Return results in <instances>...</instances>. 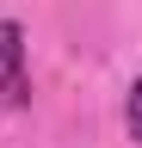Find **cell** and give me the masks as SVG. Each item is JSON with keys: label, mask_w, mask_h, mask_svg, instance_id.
I'll use <instances>...</instances> for the list:
<instances>
[{"label": "cell", "mask_w": 142, "mask_h": 148, "mask_svg": "<svg viewBox=\"0 0 142 148\" xmlns=\"http://www.w3.org/2000/svg\"><path fill=\"white\" fill-rule=\"evenodd\" d=\"M0 99L6 105H25L31 99V80H25V31L12 18H0Z\"/></svg>", "instance_id": "cell-1"}, {"label": "cell", "mask_w": 142, "mask_h": 148, "mask_svg": "<svg viewBox=\"0 0 142 148\" xmlns=\"http://www.w3.org/2000/svg\"><path fill=\"white\" fill-rule=\"evenodd\" d=\"M123 123H130V142L142 148V80L130 86V99H123Z\"/></svg>", "instance_id": "cell-2"}]
</instances>
